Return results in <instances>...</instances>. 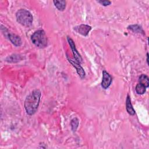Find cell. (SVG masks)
<instances>
[{
  "mask_svg": "<svg viewBox=\"0 0 149 149\" xmlns=\"http://www.w3.org/2000/svg\"><path fill=\"white\" fill-rule=\"evenodd\" d=\"M98 2L104 6H108V5H111V2L109 1H108V0H100V1H98Z\"/></svg>",
  "mask_w": 149,
  "mask_h": 149,
  "instance_id": "cell-16",
  "label": "cell"
},
{
  "mask_svg": "<svg viewBox=\"0 0 149 149\" xmlns=\"http://www.w3.org/2000/svg\"><path fill=\"white\" fill-rule=\"evenodd\" d=\"M67 58H68V59L69 60V62L73 65V67L75 68V69L77 71V73H78V74L79 75L80 78L83 79L85 77V72H84L83 68L80 66V63L77 62L76 61H73V60L69 58L68 57H67Z\"/></svg>",
  "mask_w": 149,
  "mask_h": 149,
  "instance_id": "cell-7",
  "label": "cell"
},
{
  "mask_svg": "<svg viewBox=\"0 0 149 149\" xmlns=\"http://www.w3.org/2000/svg\"><path fill=\"white\" fill-rule=\"evenodd\" d=\"M147 62L148 63V54L147 53Z\"/></svg>",
  "mask_w": 149,
  "mask_h": 149,
  "instance_id": "cell-17",
  "label": "cell"
},
{
  "mask_svg": "<svg viewBox=\"0 0 149 149\" xmlns=\"http://www.w3.org/2000/svg\"><path fill=\"white\" fill-rule=\"evenodd\" d=\"M55 6L59 11H63L66 8V2L65 1H53Z\"/></svg>",
  "mask_w": 149,
  "mask_h": 149,
  "instance_id": "cell-10",
  "label": "cell"
},
{
  "mask_svg": "<svg viewBox=\"0 0 149 149\" xmlns=\"http://www.w3.org/2000/svg\"><path fill=\"white\" fill-rule=\"evenodd\" d=\"M146 87L144 85L139 83L136 85V91L138 94H143L146 92Z\"/></svg>",
  "mask_w": 149,
  "mask_h": 149,
  "instance_id": "cell-14",
  "label": "cell"
},
{
  "mask_svg": "<svg viewBox=\"0 0 149 149\" xmlns=\"http://www.w3.org/2000/svg\"><path fill=\"white\" fill-rule=\"evenodd\" d=\"M74 30L78 33L80 34L82 36H87L91 30V27L87 24H80L74 27Z\"/></svg>",
  "mask_w": 149,
  "mask_h": 149,
  "instance_id": "cell-6",
  "label": "cell"
},
{
  "mask_svg": "<svg viewBox=\"0 0 149 149\" xmlns=\"http://www.w3.org/2000/svg\"><path fill=\"white\" fill-rule=\"evenodd\" d=\"M126 110L128 113L131 115H134L135 114V111L133 108V106L131 103L130 98L129 95H127V98L126 100Z\"/></svg>",
  "mask_w": 149,
  "mask_h": 149,
  "instance_id": "cell-9",
  "label": "cell"
},
{
  "mask_svg": "<svg viewBox=\"0 0 149 149\" xmlns=\"http://www.w3.org/2000/svg\"><path fill=\"white\" fill-rule=\"evenodd\" d=\"M17 22L21 25L29 27L32 24L33 17L31 13L26 9H20L16 13Z\"/></svg>",
  "mask_w": 149,
  "mask_h": 149,
  "instance_id": "cell-2",
  "label": "cell"
},
{
  "mask_svg": "<svg viewBox=\"0 0 149 149\" xmlns=\"http://www.w3.org/2000/svg\"><path fill=\"white\" fill-rule=\"evenodd\" d=\"M8 37L9 38V40H10V41L14 45H15L16 47H20L22 44V40L19 36H18L16 34L9 33L8 35Z\"/></svg>",
  "mask_w": 149,
  "mask_h": 149,
  "instance_id": "cell-8",
  "label": "cell"
},
{
  "mask_svg": "<svg viewBox=\"0 0 149 149\" xmlns=\"http://www.w3.org/2000/svg\"><path fill=\"white\" fill-rule=\"evenodd\" d=\"M67 40H68L69 44L70 46V48L72 49V53L73 54L75 61L77 62L80 63L82 62V58H81L80 54L79 53V52L77 51V50L76 48V46H75V44H74V42L73 40L71 38H70L69 37H67Z\"/></svg>",
  "mask_w": 149,
  "mask_h": 149,
  "instance_id": "cell-4",
  "label": "cell"
},
{
  "mask_svg": "<svg viewBox=\"0 0 149 149\" xmlns=\"http://www.w3.org/2000/svg\"><path fill=\"white\" fill-rule=\"evenodd\" d=\"M79 123V121L77 118H74L72 119V120L70 122V125H71V127H72V130L73 132H75L76 130V129H77Z\"/></svg>",
  "mask_w": 149,
  "mask_h": 149,
  "instance_id": "cell-15",
  "label": "cell"
},
{
  "mask_svg": "<svg viewBox=\"0 0 149 149\" xmlns=\"http://www.w3.org/2000/svg\"><path fill=\"white\" fill-rule=\"evenodd\" d=\"M41 95V91L38 89H36L26 97L24 102V107L28 115H33L36 112L40 104Z\"/></svg>",
  "mask_w": 149,
  "mask_h": 149,
  "instance_id": "cell-1",
  "label": "cell"
},
{
  "mask_svg": "<svg viewBox=\"0 0 149 149\" xmlns=\"http://www.w3.org/2000/svg\"><path fill=\"white\" fill-rule=\"evenodd\" d=\"M32 42L38 48H44L47 45L48 40L45 31L43 30L36 31L31 36Z\"/></svg>",
  "mask_w": 149,
  "mask_h": 149,
  "instance_id": "cell-3",
  "label": "cell"
},
{
  "mask_svg": "<svg viewBox=\"0 0 149 149\" xmlns=\"http://www.w3.org/2000/svg\"><path fill=\"white\" fill-rule=\"evenodd\" d=\"M127 29L134 33H144V31L142 29V28L137 24L130 25L127 27Z\"/></svg>",
  "mask_w": 149,
  "mask_h": 149,
  "instance_id": "cell-13",
  "label": "cell"
},
{
  "mask_svg": "<svg viewBox=\"0 0 149 149\" xmlns=\"http://www.w3.org/2000/svg\"><path fill=\"white\" fill-rule=\"evenodd\" d=\"M22 59V58L20 55L14 54V55H12L8 56L5 60L8 62H17L20 61Z\"/></svg>",
  "mask_w": 149,
  "mask_h": 149,
  "instance_id": "cell-12",
  "label": "cell"
},
{
  "mask_svg": "<svg viewBox=\"0 0 149 149\" xmlns=\"http://www.w3.org/2000/svg\"><path fill=\"white\" fill-rule=\"evenodd\" d=\"M112 81L111 76L105 70L102 71V80L101 82V86L104 89H107L109 87Z\"/></svg>",
  "mask_w": 149,
  "mask_h": 149,
  "instance_id": "cell-5",
  "label": "cell"
},
{
  "mask_svg": "<svg viewBox=\"0 0 149 149\" xmlns=\"http://www.w3.org/2000/svg\"><path fill=\"white\" fill-rule=\"evenodd\" d=\"M139 83L144 85L146 88L149 86V79L146 74H141L139 79Z\"/></svg>",
  "mask_w": 149,
  "mask_h": 149,
  "instance_id": "cell-11",
  "label": "cell"
}]
</instances>
